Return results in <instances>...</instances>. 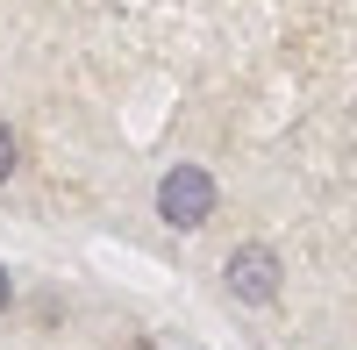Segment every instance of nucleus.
I'll return each mask as SVG.
<instances>
[{"label":"nucleus","mask_w":357,"mask_h":350,"mask_svg":"<svg viewBox=\"0 0 357 350\" xmlns=\"http://www.w3.org/2000/svg\"><path fill=\"white\" fill-rule=\"evenodd\" d=\"M158 215L172 229H200L207 215H215V172L207 165H172L158 179Z\"/></svg>","instance_id":"obj_1"},{"label":"nucleus","mask_w":357,"mask_h":350,"mask_svg":"<svg viewBox=\"0 0 357 350\" xmlns=\"http://www.w3.org/2000/svg\"><path fill=\"white\" fill-rule=\"evenodd\" d=\"M222 286H229L243 307H272V300H279V257L257 250V243H236L229 265H222Z\"/></svg>","instance_id":"obj_2"},{"label":"nucleus","mask_w":357,"mask_h":350,"mask_svg":"<svg viewBox=\"0 0 357 350\" xmlns=\"http://www.w3.org/2000/svg\"><path fill=\"white\" fill-rule=\"evenodd\" d=\"M15 158H22V151H15V129L0 122V179H8V172H15Z\"/></svg>","instance_id":"obj_3"},{"label":"nucleus","mask_w":357,"mask_h":350,"mask_svg":"<svg viewBox=\"0 0 357 350\" xmlns=\"http://www.w3.org/2000/svg\"><path fill=\"white\" fill-rule=\"evenodd\" d=\"M0 314H8V272H0Z\"/></svg>","instance_id":"obj_4"}]
</instances>
